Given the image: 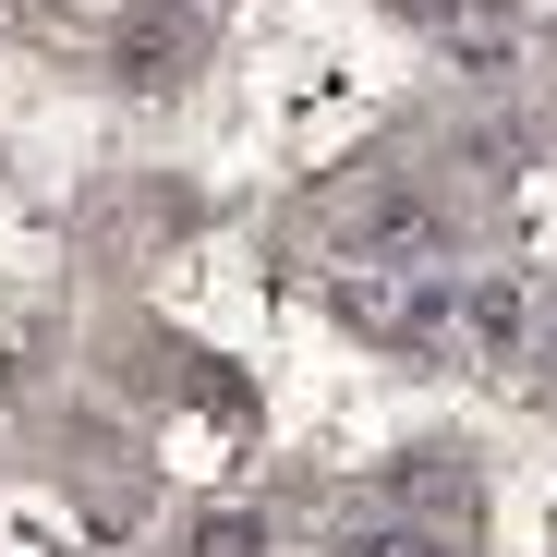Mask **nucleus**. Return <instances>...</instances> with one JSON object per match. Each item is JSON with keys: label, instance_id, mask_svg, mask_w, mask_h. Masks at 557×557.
I'll list each match as a JSON object with an SVG mask.
<instances>
[{"label": "nucleus", "instance_id": "nucleus-1", "mask_svg": "<svg viewBox=\"0 0 557 557\" xmlns=\"http://www.w3.org/2000/svg\"><path fill=\"white\" fill-rule=\"evenodd\" d=\"M195 61H207V25L182 13V0H146V13H122V37H110V73L134 85V98L195 85Z\"/></svg>", "mask_w": 557, "mask_h": 557}, {"label": "nucleus", "instance_id": "nucleus-2", "mask_svg": "<svg viewBox=\"0 0 557 557\" xmlns=\"http://www.w3.org/2000/svg\"><path fill=\"white\" fill-rule=\"evenodd\" d=\"M460 339H473L485 363L533 351V339H545V292H533L521 267H485V278H460Z\"/></svg>", "mask_w": 557, "mask_h": 557}, {"label": "nucleus", "instance_id": "nucleus-3", "mask_svg": "<svg viewBox=\"0 0 557 557\" xmlns=\"http://www.w3.org/2000/svg\"><path fill=\"white\" fill-rule=\"evenodd\" d=\"M436 243H448V219H436V195H412V182L376 195V207H351V255L363 267H424Z\"/></svg>", "mask_w": 557, "mask_h": 557}, {"label": "nucleus", "instance_id": "nucleus-4", "mask_svg": "<svg viewBox=\"0 0 557 557\" xmlns=\"http://www.w3.org/2000/svg\"><path fill=\"white\" fill-rule=\"evenodd\" d=\"M339 557H460V545H448L424 509H376V521H351V533H339Z\"/></svg>", "mask_w": 557, "mask_h": 557}, {"label": "nucleus", "instance_id": "nucleus-5", "mask_svg": "<svg viewBox=\"0 0 557 557\" xmlns=\"http://www.w3.org/2000/svg\"><path fill=\"white\" fill-rule=\"evenodd\" d=\"M400 497L460 521V509H473V460H448V448H412V460H400Z\"/></svg>", "mask_w": 557, "mask_h": 557}, {"label": "nucleus", "instance_id": "nucleus-6", "mask_svg": "<svg viewBox=\"0 0 557 557\" xmlns=\"http://www.w3.org/2000/svg\"><path fill=\"white\" fill-rule=\"evenodd\" d=\"M182 557H267V521H255V509H207Z\"/></svg>", "mask_w": 557, "mask_h": 557}, {"label": "nucleus", "instance_id": "nucleus-7", "mask_svg": "<svg viewBox=\"0 0 557 557\" xmlns=\"http://www.w3.org/2000/svg\"><path fill=\"white\" fill-rule=\"evenodd\" d=\"M388 13H412V25H436V37H460V13H473V0H388Z\"/></svg>", "mask_w": 557, "mask_h": 557}, {"label": "nucleus", "instance_id": "nucleus-8", "mask_svg": "<svg viewBox=\"0 0 557 557\" xmlns=\"http://www.w3.org/2000/svg\"><path fill=\"white\" fill-rule=\"evenodd\" d=\"M533 351H545V376H557V292H545V339H533Z\"/></svg>", "mask_w": 557, "mask_h": 557}]
</instances>
